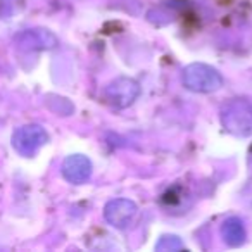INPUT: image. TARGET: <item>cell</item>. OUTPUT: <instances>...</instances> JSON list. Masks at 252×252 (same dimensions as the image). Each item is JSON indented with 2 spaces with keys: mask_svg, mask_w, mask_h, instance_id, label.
I'll use <instances>...</instances> for the list:
<instances>
[{
  "mask_svg": "<svg viewBox=\"0 0 252 252\" xmlns=\"http://www.w3.org/2000/svg\"><path fill=\"white\" fill-rule=\"evenodd\" d=\"M183 85L195 94H211L223 87V76L209 64L193 63L183 69Z\"/></svg>",
  "mask_w": 252,
  "mask_h": 252,
  "instance_id": "obj_1",
  "label": "cell"
},
{
  "mask_svg": "<svg viewBox=\"0 0 252 252\" xmlns=\"http://www.w3.org/2000/svg\"><path fill=\"white\" fill-rule=\"evenodd\" d=\"M221 123L224 130L235 137L252 135V104L247 100H231L221 111Z\"/></svg>",
  "mask_w": 252,
  "mask_h": 252,
  "instance_id": "obj_2",
  "label": "cell"
},
{
  "mask_svg": "<svg viewBox=\"0 0 252 252\" xmlns=\"http://www.w3.org/2000/svg\"><path fill=\"white\" fill-rule=\"evenodd\" d=\"M140 95V85L131 78L119 76L112 80L107 87L104 88V97L112 107L126 109L130 107Z\"/></svg>",
  "mask_w": 252,
  "mask_h": 252,
  "instance_id": "obj_3",
  "label": "cell"
},
{
  "mask_svg": "<svg viewBox=\"0 0 252 252\" xmlns=\"http://www.w3.org/2000/svg\"><path fill=\"white\" fill-rule=\"evenodd\" d=\"M49 135L38 125H30L23 126L14 133L12 138V145L14 149L23 156H33L43 144H47Z\"/></svg>",
  "mask_w": 252,
  "mask_h": 252,
  "instance_id": "obj_4",
  "label": "cell"
},
{
  "mask_svg": "<svg viewBox=\"0 0 252 252\" xmlns=\"http://www.w3.org/2000/svg\"><path fill=\"white\" fill-rule=\"evenodd\" d=\"M137 204L130 199H112L105 204L104 218L111 226L125 230L137 216Z\"/></svg>",
  "mask_w": 252,
  "mask_h": 252,
  "instance_id": "obj_5",
  "label": "cell"
},
{
  "mask_svg": "<svg viewBox=\"0 0 252 252\" xmlns=\"http://www.w3.org/2000/svg\"><path fill=\"white\" fill-rule=\"evenodd\" d=\"M63 176L69 183H74V185L87 183L92 176L90 159L85 158V156H81V154L69 156L63 164Z\"/></svg>",
  "mask_w": 252,
  "mask_h": 252,
  "instance_id": "obj_6",
  "label": "cell"
},
{
  "mask_svg": "<svg viewBox=\"0 0 252 252\" xmlns=\"http://www.w3.org/2000/svg\"><path fill=\"white\" fill-rule=\"evenodd\" d=\"M221 237L230 247H238L245 242V226L238 218H228L221 226Z\"/></svg>",
  "mask_w": 252,
  "mask_h": 252,
  "instance_id": "obj_7",
  "label": "cell"
},
{
  "mask_svg": "<svg viewBox=\"0 0 252 252\" xmlns=\"http://www.w3.org/2000/svg\"><path fill=\"white\" fill-rule=\"evenodd\" d=\"M156 249L158 251H178V249H182V242H180L178 237H162L161 240L158 242V245H156Z\"/></svg>",
  "mask_w": 252,
  "mask_h": 252,
  "instance_id": "obj_8",
  "label": "cell"
}]
</instances>
